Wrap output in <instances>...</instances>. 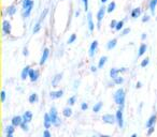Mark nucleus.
<instances>
[{"label": "nucleus", "mask_w": 157, "mask_h": 137, "mask_svg": "<svg viewBox=\"0 0 157 137\" xmlns=\"http://www.w3.org/2000/svg\"><path fill=\"white\" fill-rule=\"evenodd\" d=\"M113 97H114L115 103L119 106V108H124V106H125V99H126L125 90H124L123 88L117 89V90L115 91V93H114Z\"/></svg>", "instance_id": "f257e3e1"}, {"label": "nucleus", "mask_w": 157, "mask_h": 137, "mask_svg": "<svg viewBox=\"0 0 157 137\" xmlns=\"http://www.w3.org/2000/svg\"><path fill=\"white\" fill-rule=\"evenodd\" d=\"M34 8V0H23V16L28 17Z\"/></svg>", "instance_id": "f03ea898"}, {"label": "nucleus", "mask_w": 157, "mask_h": 137, "mask_svg": "<svg viewBox=\"0 0 157 137\" xmlns=\"http://www.w3.org/2000/svg\"><path fill=\"white\" fill-rule=\"evenodd\" d=\"M50 117H51V120H52V124L54 126H59L61 124V121H60V118L58 117V112H57V109L56 107H51L50 109Z\"/></svg>", "instance_id": "7ed1b4c3"}, {"label": "nucleus", "mask_w": 157, "mask_h": 137, "mask_svg": "<svg viewBox=\"0 0 157 137\" xmlns=\"http://www.w3.org/2000/svg\"><path fill=\"white\" fill-rule=\"evenodd\" d=\"M106 12H107V6H100L99 10H98V13H97V28L98 29H100L101 22H102L104 15H106Z\"/></svg>", "instance_id": "20e7f679"}, {"label": "nucleus", "mask_w": 157, "mask_h": 137, "mask_svg": "<svg viewBox=\"0 0 157 137\" xmlns=\"http://www.w3.org/2000/svg\"><path fill=\"white\" fill-rule=\"evenodd\" d=\"M102 121L107 124H114V123H116V117L111 114H106L102 116Z\"/></svg>", "instance_id": "39448f33"}, {"label": "nucleus", "mask_w": 157, "mask_h": 137, "mask_svg": "<svg viewBox=\"0 0 157 137\" xmlns=\"http://www.w3.org/2000/svg\"><path fill=\"white\" fill-rule=\"evenodd\" d=\"M115 117H116V123L118 124V126L121 129L124 126V115H123V108H118L116 110V114H115Z\"/></svg>", "instance_id": "423d86ee"}, {"label": "nucleus", "mask_w": 157, "mask_h": 137, "mask_svg": "<svg viewBox=\"0 0 157 137\" xmlns=\"http://www.w3.org/2000/svg\"><path fill=\"white\" fill-rule=\"evenodd\" d=\"M11 30H12V26H11V23L8 20V19H4L2 22V31L4 34H10L11 33Z\"/></svg>", "instance_id": "0eeeda50"}, {"label": "nucleus", "mask_w": 157, "mask_h": 137, "mask_svg": "<svg viewBox=\"0 0 157 137\" xmlns=\"http://www.w3.org/2000/svg\"><path fill=\"white\" fill-rule=\"evenodd\" d=\"M23 117L22 116H14L12 118V120H11V123H12L13 126H15V128H17V126H21V124L23 123Z\"/></svg>", "instance_id": "6e6552de"}, {"label": "nucleus", "mask_w": 157, "mask_h": 137, "mask_svg": "<svg viewBox=\"0 0 157 137\" xmlns=\"http://www.w3.org/2000/svg\"><path fill=\"white\" fill-rule=\"evenodd\" d=\"M87 25H88V29H89V31L93 32L95 29V25H94V22H93V14H91V11H88L87 12Z\"/></svg>", "instance_id": "1a4fd4ad"}, {"label": "nucleus", "mask_w": 157, "mask_h": 137, "mask_svg": "<svg viewBox=\"0 0 157 137\" xmlns=\"http://www.w3.org/2000/svg\"><path fill=\"white\" fill-rule=\"evenodd\" d=\"M98 48V41L97 40H94L93 42L91 43V46H89V56L91 57H94L95 54H96V50Z\"/></svg>", "instance_id": "9d476101"}, {"label": "nucleus", "mask_w": 157, "mask_h": 137, "mask_svg": "<svg viewBox=\"0 0 157 137\" xmlns=\"http://www.w3.org/2000/svg\"><path fill=\"white\" fill-rule=\"evenodd\" d=\"M49 55H50V49L47 48V47H45L43 49V53H42V56H41V59H40V66H43L44 63H45V61L47 60V58H49Z\"/></svg>", "instance_id": "9b49d317"}, {"label": "nucleus", "mask_w": 157, "mask_h": 137, "mask_svg": "<svg viewBox=\"0 0 157 137\" xmlns=\"http://www.w3.org/2000/svg\"><path fill=\"white\" fill-rule=\"evenodd\" d=\"M43 124H44V128L45 130H49V129L52 126V120H51V117H50V114H45L44 115V119H43Z\"/></svg>", "instance_id": "f8f14e48"}, {"label": "nucleus", "mask_w": 157, "mask_h": 137, "mask_svg": "<svg viewBox=\"0 0 157 137\" xmlns=\"http://www.w3.org/2000/svg\"><path fill=\"white\" fill-rule=\"evenodd\" d=\"M157 121V116L156 115H152L150 118H148V120L146 121V123H145V126L148 129L152 128V126H155V123H156Z\"/></svg>", "instance_id": "ddd939ff"}, {"label": "nucleus", "mask_w": 157, "mask_h": 137, "mask_svg": "<svg viewBox=\"0 0 157 137\" xmlns=\"http://www.w3.org/2000/svg\"><path fill=\"white\" fill-rule=\"evenodd\" d=\"M39 75H40V73H39L38 70H34V68H31V70H30V72H29V78H30V81H38Z\"/></svg>", "instance_id": "4468645a"}, {"label": "nucleus", "mask_w": 157, "mask_h": 137, "mask_svg": "<svg viewBox=\"0 0 157 137\" xmlns=\"http://www.w3.org/2000/svg\"><path fill=\"white\" fill-rule=\"evenodd\" d=\"M61 78H63V73H58V74L55 75L52 79V87H57L60 81H61Z\"/></svg>", "instance_id": "2eb2a0df"}, {"label": "nucleus", "mask_w": 157, "mask_h": 137, "mask_svg": "<svg viewBox=\"0 0 157 137\" xmlns=\"http://www.w3.org/2000/svg\"><path fill=\"white\" fill-rule=\"evenodd\" d=\"M22 117H23V121L25 122V123H30L32 121V112H29V110L24 112V115Z\"/></svg>", "instance_id": "dca6fc26"}, {"label": "nucleus", "mask_w": 157, "mask_h": 137, "mask_svg": "<svg viewBox=\"0 0 157 137\" xmlns=\"http://www.w3.org/2000/svg\"><path fill=\"white\" fill-rule=\"evenodd\" d=\"M30 70H31L30 66H26L25 68H23L22 73H21V78H22V81H25L26 78L29 77V72H30Z\"/></svg>", "instance_id": "f3484780"}, {"label": "nucleus", "mask_w": 157, "mask_h": 137, "mask_svg": "<svg viewBox=\"0 0 157 137\" xmlns=\"http://www.w3.org/2000/svg\"><path fill=\"white\" fill-rule=\"evenodd\" d=\"M63 95H64V90L51 91V93H50V97L51 99H53V100H55V99H59V97H61Z\"/></svg>", "instance_id": "a211bd4d"}, {"label": "nucleus", "mask_w": 157, "mask_h": 137, "mask_svg": "<svg viewBox=\"0 0 157 137\" xmlns=\"http://www.w3.org/2000/svg\"><path fill=\"white\" fill-rule=\"evenodd\" d=\"M116 44H117V39H111V40L108 41V43H107V48L109 50L111 49H113L114 47L116 46Z\"/></svg>", "instance_id": "6ab92c4d"}, {"label": "nucleus", "mask_w": 157, "mask_h": 137, "mask_svg": "<svg viewBox=\"0 0 157 137\" xmlns=\"http://www.w3.org/2000/svg\"><path fill=\"white\" fill-rule=\"evenodd\" d=\"M146 49H148V45L146 44L145 43L140 44V47H139V50H138V57H141L146 52Z\"/></svg>", "instance_id": "aec40b11"}, {"label": "nucleus", "mask_w": 157, "mask_h": 137, "mask_svg": "<svg viewBox=\"0 0 157 137\" xmlns=\"http://www.w3.org/2000/svg\"><path fill=\"white\" fill-rule=\"evenodd\" d=\"M118 74H119V68H112L110 70V77L112 79H115L116 77H118Z\"/></svg>", "instance_id": "412c9836"}, {"label": "nucleus", "mask_w": 157, "mask_h": 137, "mask_svg": "<svg viewBox=\"0 0 157 137\" xmlns=\"http://www.w3.org/2000/svg\"><path fill=\"white\" fill-rule=\"evenodd\" d=\"M63 115L66 117V118H69V117H71L72 116V109H71V107H69V106H67V107H65L63 110Z\"/></svg>", "instance_id": "4be33fe9"}, {"label": "nucleus", "mask_w": 157, "mask_h": 137, "mask_svg": "<svg viewBox=\"0 0 157 137\" xmlns=\"http://www.w3.org/2000/svg\"><path fill=\"white\" fill-rule=\"evenodd\" d=\"M38 100H39V97H38V94L36 93H31L30 95H29V97H28V101H29V103L30 104H35V103H37L38 102Z\"/></svg>", "instance_id": "5701e85b"}, {"label": "nucleus", "mask_w": 157, "mask_h": 137, "mask_svg": "<svg viewBox=\"0 0 157 137\" xmlns=\"http://www.w3.org/2000/svg\"><path fill=\"white\" fill-rule=\"evenodd\" d=\"M140 14H141V8H135V9L131 11V17L132 18H137V17H139L140 16Z\"/></svg>", "instance_id": "b1692460"}, {"label": "nucleus", "mask_w": 157, "mask_h": 137, "mask_svg": "<svg viewBox=\"0 0 157 137\" xmlns=\"http://www.w3.org/2000/svg\"><path fill=\"white\" fill-rule=\"evenodd\" d=\"M107 60H108V56H102L100 57V59L98 61V68H102L104 66V64L107 63Z\"/></svg>", "instance_id": "393cba45"}, {"label": "nucleus", "mask_w": 157, "mask_h": 137, "mask_svg": "<svg viewBox=\"0 0 157 137\" xmlns=\"http://www.w3.org/2000/svg\"><path fill=\"white\" fill-rule=\"evenodd\" d=\"M16 10H17L16 6H14V4H12V6H9L6 8V12H8V14H9L10 16H13L16 13Z\"/></svg>", "instance_id": "a878e982"}, {"label": "nucleus", "mask_w": 157, "mask_h": 137, "mask_svg": "<svg viewBox=\"0 0 157 137\" xmlns=\"http://www.w3.org/2000/svg\"><path fill=\"white\" fill-rule=\"evenodd\" d=\"M102 105H103V104H102V102L96 103V104L94 105V107H93V112H96V114H97V112H99L101 110V108H102Z\"/></svg>", "instance_id": "bb28decb"}, {"label": "nucleus", "mask_w": 157, "mask_h": 137, "mask_svg": "<svg viewBox=\"0 0 157 137\" xmlns=\"http://www.w3.org/2000/svg\"><path fill=\"white\" fill-rule=\"evenodd\" d=\"M115 8H116V3H115V1H111V2L109 3V6H107V12H109V13L113 12L114 10H115Z\"/></svg>", "instance_id": "cd10ccee"}, {"label": "nucleus", "mask_w": 157, "mask_h": 137, "mask_svg": "<svg viewBox=\"0 0 157 137\" xmlns=\"http://www.w3.org/2000/svg\"><path fill=\"white\" fill-rule=\"evenodd\" d=\"M6 135H13L14 132H15V126H13L12 124L8 125L6 128Z\"/></svg>", "instance_id": "c85d7f7f"}, {"label": "nucleus", "mask_w": 157, "mask_h": 137, "mask_svg": "<svg viewBox=\"0 0 157 137\" xmlns=\"http://www.w3.org/2000/svg\"><path fill=\"white\" fill-rule=\"evenodd\" d=\"M157 6V0H151L150 1V10H151L152 14H155V8Z\"/></svg>", "instance_id": "c756f323"}, {"label": "nucleus", "mask_w": 157, "mask_h": 137, "mask_svg": "<svg viewBox=\"0 0 157 137\" xmlns=\"http://www.w3.org/2000/svg\"><path fill=\"white\" fill-rule=\"evenodd\" d=\"M148 63H150V58H148V57H146V58H144V59L141 61L140 66H141V68H145V66H148Z\"/></svg>", "instance_id": "7c9ffc66"}, {"label": "nucleus", "mask_w": 157, "mask_h": 137, "mask_svg": "<svg viewBox=\"0 0 157 137\" xmlns=\"http://www.w3.org/2000/svg\"><path fill=\"white\" fill-rule=\"evenodd\" d=\"M76 95H72L71 97H69V99H68V104H69L70 106H72V105H74V104H76Z\"/></svg>", "instance_id": "2f4dec72"}, {"label": "nucleus", "mask_w": 157, "mask_h": 137, "mask_svg": "<svg viewBox=\"0 0 157 137\" xmlns=\"http://www.w3.org/2000/svg\"><path fill=\"white\" fill-rule=\"evenodd\" d=\"M123 27H124V19L119 20V22H117V25H116V28H115V30H117V31H121V29H123Z\"/></svg>", "instance_id": "473e14b6"}, {"label": "nucleus", "mask_w": 157, "mask_h": 137, "mask_svg": "<svg viewBox=\"0 0 157 137\" xmlns=\"http://www.w3.org/2000/svg\"><path fill=\"white\" fill-rule=\"evenodd\" d=\"M76 40V33H72L71 35H70L69 39H68V42H67V43L71 44V43H73V42H74Z\"/></svg>", "instance_id": "72a5a7b5"}, {"label": "nucleus", "mask_w": 157, "mask_h": 137, "mask_svg": "<svg viewBox=\"0 0 157 137\" xmlns=\"http://www.w3.org/2000/svg\"><path fill=\"white\" fill-rule=\"evenodd\" d=\"M113 81H114V84L115 85H121V84H123L124 78H123L122 76H118V77H116L115 79H113Z\"/></svg>", "instance_id": "f704fd0d"}, {"label": "nucleus", "mask_w": 157, "mask_h": 137, "mask_svg": "<svg viewBox=\"0 0 157 137\" xmlns=\"http://www.w3.org/2000/svg\"><path fill=\"white\" fill-rule=\"evenodd\" d=\"M19 128L22 129L24 132H28L29 131V128H28V123H25V122H23L22 124H21V126Z\"/></svg>", "instance_id": "c9c22d12"}, {"label": "nucleus", "mask_w": 157, "mask_h": 137, "mask_svg": "<svg viewBox=\"0 0 157 137\" xmlns=\"http://www.w3.org/2000/svg\"><path fill=\"white\" fill-rule=\"evenodd\" d=\"M40 29H41V20H39V22L36 24L35 28H34V33H37V32H38Z\"/></svg>", "instance_id": "e433bc0d"}, {"label": "nucleus", "mask_w": 157, "mask_h": 137, "mask_svg": "<svg viewBox=\"0 0 157 137\" xmlns=\"http://www.w3.org/2000/svg\"><path fill=\"white\" fill-rule=\"evenodd\" d=\"M130 30H131L130 28H125L122 32H121V35H122V37H124V35H126V34H128L129 32H130Z\"/></svg>", "instance_id": "4c0bfd02"}, {"label": "nucleus", "mask_w": 157, "mask_h": 137, "mask_svg": "<svg viewBox=\"0 0 157 137\" xmlns=\"http://www.w3.org/2000/svg\"><path fill=\"white\" fill-rule=\"evenodd\" d=\"M0 95H1V102H4V101H6V91L1 90V93H0Z\"/></svg>", "instance_id": "58836bf2"}, {"label": "nucleus", "mask_w": 157, "mask_h": 137, "mask_svg": "<svg viewBox=\"0 0 157 137\" xmlns=\"http://www.w3.org/2000/svg\"><path fill=\"white\" fill-rule=\"evenodd\" d=\"M81 109H82V110H87V109H88V104H87V103H85V102L81 103Z\"/></svg>", "instance_id": "ea45409f"}, {"label": "nucleus", "mask_w": 157, "mask_h": 137, "mask_svg": "<svg viewBox=\"0 0 157 137\" xmlns=\"http://www.w3.org/2000/svg\"><path fill=\"white\" fill-rule=\"evenodd\" d=\"M116 25H117V22L116 20H115V19H112V20H111V23H110V27L111 28H116Z\"/></svg>", "instance_id": "a19ab883"}, {"label": "nucleus", "mask_w": 157, "mask_h": 137, "mask_svg": "<svg viewBox=\"0 0 157 137\" xmlns=\"http://www.w3.org/2000/svg\"><path fill=\"white\" fill-rule=\"evenodd\" d=\"M155 132V126H152V128H150V129H148V136H151L153 133Z\"/></svg>", "instance_id": "79ce46f5"}, {"label": "nucleus", "mask_w": 157, "mask_h": 137, "mask_svg": "<svg viewBox=\"0 0 157 137\" xmlns=\"http://www.w3.org/2000/svg\"><path fill=\"white\" fill-rule=\"evenodd\" d=\"M43 137H52V134H51V132L49 130H44L43 132Z\"/></svg>", "instance_id": "37998d69"}, {"label": "nucleus", "mask_w": 157, "mask_h": 137, "mask_svg": "<svg viewBox=\"0 0 157 137\" xmlns=\"http://www.w3.org/2000/svg\"><path fill=\"white\" fill-rule=\"evenodd\" d=\"M83 3H84V9L85 11H88V0H82Z\"/></svg>", "instance_id": "c03bdc74"}, {"label": "nucleus", "mask_w": 157, "mask_h": 137, "mask_svg": "<svg viewBox=\"0 0 157 137\" xmlns=\"http://www.w3.org/2000/svg\"><path fill=\"white\" fill-rule=\"evenodd\" d=\"M23 55H24V56H28L29 55L28 48H27V47H24V49H23Z\"/></svg>", "instance_id": "a18cd8bd"}, {"label": "nucleus", "mask_w": 157, "mask_h": 137, "mask_svg": "<svg viewBox=\"0 0 157 137\" xmlns=\"http://www.w3.org/2000/svg\"><path fill=\"white\" fill-rule=\"evenodd\" d=\"M150 20V16L148 15H144L143 17H142V22L145 23V22H148Z\"/></svg>", "instance_id": "49530a36"}, {"label": "nucleus", "mask_w": 157, "mask_h": 137, "mask_svg": "<svg viewBox=\"0 0 157 137\" xmlns=\"http://www.w3.org/2000/svg\"><path fill=\"white\" fill-rule=\"evenodd\" d=\"M91 72H97V68H96L95 66H91Z\"/></svg>", "instance_id": "de8ad7c7"}, {"label": "nucleus", "mask_w": 157, "mask_h": 137, "mask_svg": "<svg viewBox=\"0 0 157 137\" xmlns=\"http://www.w3.org/2000/svg\"><path fill=\"white\" fill-rule=\"evenodd\" d=\"M141 87H142V84L140 83V81H138V83H137V85H136V88H137V89H139V88H141Z\"/></svg>", "instance_id": "09e8293b"}, {"label": "nucleus", "mask_w": 157, "mask_h": 137, "mask_svg": "<svg viewBox=\"0 0 157 137\" xmlns=\"http://www.w3.org/2000/svg\"><path fill=\"white\" fill-rule=\"evenodd\" d=\"M145 37H146V33H142V35H141V39H142V40H144Z\"/></svg>", "instance_id": "8fccbe9b"}, {"label": "nucleus", "mask_w": 157, "mask_h": 137, "mask_svg": "<svg viewBox=\"0 0 157 137\" xmlns=\"http://www.w3.org/2000/svg\"><path fill=\"white\" fill-rule=\"evenodd\" d=\"M99 137H111L110 135H106V134H101L99 135Z\"/></svg>", "instance_id": "3c124183"}, {"label": "nucleus", "mask_w": 157, "mask_h": 137, "mask_svg": "<svg viewBox=\"0 0 157 137\" xmlns=\"http://www.w3.org/2000/svg\"><path fill=\"white\" fill-rule=\"evenodd\" d=\"M130 137H138V135H137V134H136V133H135V134H132Z\"/></svg>", "instance_id": "603ef678"}, {"label": "nucleus", "mask_w": 157, "mask_h": 137, "mask_svg": "<svg viewBox=\"0 0 157 137\" xmlns=\"http://www.w3.org/2000/svg\"><path fill=\"white\" fill-rule=\"evenodd\" d=\"M100 1H101V2H102V3H106V2H107V1H108V0H100Z\"/></svg>", "instance_id": "864d4df0"}, {"label": "nucleus", "mask_w": 157, "mask_h": 137, "mask_svg": "<svg viewBox=\"0 0 157 137\" xmlns=\"http://www.w3.org/2000/svg\"><path fill=\"white\" fill-rule=\"evenodd\" d=\"M6 137H14V136H13V135H6Z\"/></svg>", "instance_id": "5fc2aeb1"}, {"label": "nucleus", "mask_w": 157, "mask_h": 137, "mask_svg": "<svg viewBox=\"0 0 157 137\" xmlns=\"http://www.w3.org/2000/svg\"><path fill=\"white\" fill-rule=\"evenodd\" d=\"M93 137H99V136H93Z\"/></svg>", "instance_id": "6e6d98bb"}]
</instances>
